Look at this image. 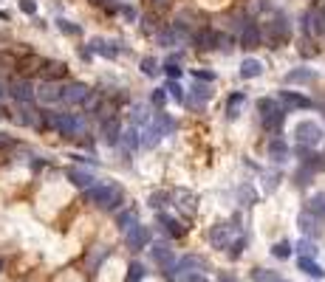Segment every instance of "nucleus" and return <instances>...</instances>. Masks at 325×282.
I'll list each match as a JSON object with an SVG mask.
<instances>
[{
  "instance_id": "nucleus-52",
  "label": "nucleus",
  "mask_w": 325,
  "mask_h": 282,
  "mask_svg": "<svg viewBox=\"0 0 325 282\" xmlns=\"http://www.w3.org/2000/svg\"><path fill=\"white\" fill-rule=\"evenodd\" d=\"M159 3H164V0H159Z\"/></svg>"
},
{
  "instance_id": "nucleus-22",
  "label": "nucleus",
  "mask_w": 325,
  "mask_h": 282,
  "mask_svg": "<svg viewBox=\"0 0 325 282\" xmlns=\"http://www.w3.org/2000/svg\"><path fill=\"white\" fill-rule=\"evenodd\" d=\"M297 265H300V271H303V274H308V276H317V279H322V276H325L322 265H319V262H314L311 257H300V260H297Z\"/></svg>"
},
{
  "instance_id": "nucleus-13",
  "label": "nucleus",
  "mask_w": 325,
  "mask_h": 282,
  "mask_svg": "<svg viewBox=\"0 0 325 282\" xmlns=\"http://www.w3.org/2000/svg\"><path fill=\"white\" fill-rule=\"evenodd\" d=\"M88 51H91V54H99V56H108V59L119 56V48H116V42L105 40V37H94V40H91V45H88Z\"/></svg>"
},
{
  "instance_id": "nucleus-1",
  "label": "nucleus",
  "mask_w": 325,
  "mask_h": 282,
  "mask_svg": "<svg viewBox=\"0 0 325 282\" xmlns=\"http://www.w3.org/2000/svg\"><path fill=\"white\" fill-rule=\"evenodd\" d=\"M175 130V119L170 116V113H156L153 116V121L145 127V147H156L164 135H170Z\"/></svg>"
},
{
  "instance_id": "nucleus-27",
  "label": "nucleus",
  "mask_w": 325,
  "mask_h": 282,
  "mask_svg": "<svg viewBox=\"0 0 325 282\" xmlns=\"http://www.w3.org/2000/svg\"><path fill=\"white\" fill-rule=\"evenodd\" d=\"M280 99H283V102H286L289 107H311V99L300 96V93H291V91H283Z\"/></svg>"
},
{
  "instance_id": "nucleus-40",
  "label": "nucleus",
  "mask_w": 325,
  "mask_h": 282,
  "mask_svg": "<svg viewBox=\"0 0 325 282\" xmlns=\"http://www.w3.org/2000/svg\"><path fill=\"white\" fill-rule=\"evenodd\" d=\"M314 223H317V220H314V215H311V212H303V215H300V229H303L305 234L317 229V226H314Z\"/></svg>"
},
{
  "instance_id": "nucleus-45",
  "label": "nucleus",
  "mask_w": 325,
  "mask_h": 282,
  "mask_svg": "<svg viewBox=\"0 0 325 282\" xmlns=\"http://www.w3.org/2000/svg\"><path fill=\"white\" fill-rule=\"evenodd\" d=\"M297 251L303 254V257H308V254H314L317 248H314V243H308V240H300V243H297Z\"/></svg>"
},
{
  "instance_id": "nucleus-30",
  "label": "nucleus",
  "mask_w": 325,
  "mask_h": 282,
  "mask_svg": "<svg viewBox=\"0 0 325 282\" xmlns=\"http://www.w3.org/2000/svg\"><path fill=\"white\" fill-rule=\"evenodd\" d=\"M272 37H275V42H283L289 37V23L283 20V17H277V20L272 23Z\"/></svg>"
},
{
  "instance_id": "nucleus-46",
  "label": "nucleus",
  "mask_w": 325,
  "mask_h": 282,
  "mask_svg": "<svg viewBox=\"0 0 325 282\" xmlns=\"http://www.w3.org/2000/svg\"><path fill=\"white\" fill-rule=\"evenodd\" d=\"M178 282H210L204 274H187V276H178Z\"/></svg>"
},
{
  "instance_id": "nucleus-32",
  "label": "nucleus",
  "mask_w": 325,
  "mask_h": 282,
  "mask_svg": "<svg viewBox=\"0 0 325 282\" xmlns=\"http://www.w3.org/2000/svg\"><path fill=\"white\" fill-rule=\"evenodd\" d=\"M252 279L254 282H280V276H277V271H269V268H254Z\"/></svg>"
},
{
  "instance_id": "nucleus-39",
  "label": "nucleus",
  "mask_w": 325,
  "mask_h": 282,
  "mask_svg": "<svg viewBox=\"0 0 325 282\" xmlns=\"http://www.w3.org/2000/svg\"><path fill=\"white\" fill-rule=\"evenodd\" d=\"M130 113H133V124H142V121H147V105H133L130 107Z\"/></svg>"
},
{
  "instance_id": "nucleus-49",
  "label": "nucleus",
  "mask_w": 325,
  "mask_h": 282,
  "mask_svg": "<svg viewBox=\"0 0 325 282\" xmlns=\"http://www.w3.org/2000/svg\"><path fill=\"white\" fill-rule=\"evenodd\" d=\"M0 20H9V14H6V12H0Z\"/></svg>"
},
{
  "instance_id": "nucleus-10",
  "label": "nucleus",
  "mask_w": 325,
  "mask_h": 282,
  "mask_svg": "<svg viewBox=\"0 0 325 282\" xmlns=\"http://www.w3.org/2000/svg\"><path fill=\"white\" fill-rule=\"evenodd\" d=\"M102 144H108V147H116L119 141H122V127H119V121L116 119H108V121H102Z\"/></svg>"
},
{
  "instance_id": "nucleus-9",
  "label": "nucleus",
  "mask_w": 325,
  "mask_h": 282,
  "mask_svg": "<svg viewBox=\"0 0 325 282\" xmlns=\"http://www.w3.org/2000/svg\"><path fill=\"white\" fill-rule=\"evenodd\" d=\"M150 254H153V262H156L159 268H164V271L175 268V257H173V251H170V248H167L164 243H153Z\"/></svg>"
},
{
  "instance_id": "nucleus-51",
  "label": "nucleus",
  "mask_w": 325,
  "mask_h": 282,
  "mask_svg": "<svg viewBox=\"0 0 325 282\" xmlns=\"http://www.w3.org/2000/svg\"><path fill=\"white\" fill-rule=\"evenodd\" d=\"M0 265H3V260H0Z\"/></svg>"
},
{
  "instance_id": "nucleus-38",
  "label": "nucleus",
  "mask_w": 325,
  "mask_h": 282,
  "mask_svg": "<svg viewBox=\"0 0 325 282\" xmlns=\"http://www.w3.org/2000/svg\"><path fill=\"white\" fill-rule=\"evenodd\" d=\"M164 74L170 79H178L181 77V68H178V59H175V56H170V59L164 62Z\"/></svg>"
},
{
  "instance_id": "nucleus-2",
  "label": "nucleus",
  "mask_w": 325,
  "mask_h": 282,
  "mask_svg": "<svg viewBox=\"0 0 325 282\" xmlns=\"http://www.w3.org/2000/svg\"><path fill=\"white\" fill-rule=\"evenodd\" d=\"M85 195H88V200L96 203L99 209H116V206L122 203V189L113 186V183H96L94 189H88Z\"/></svg>"
},
{
  "instance_id": "nucleus-17",
  "label": "nucleus",
  "mask_w": 325,
  "mask_h": 282,
  "mask_svg": "<svg viewBox=\"0 0 325 282\" xmlns=\"http://www.w3.org/2000/svg\"><path fill=\"white\" fill-rule=\"evenodd\" d=\"M65 102H71V105H85V102H91V88L88 85H68Z\"/></svg>"
},
{
  "instance_id": "nucleus-41",
  "label": "nucleus",
  "mask_w": 325,
  "mask_h": 282,
  "mask_svg": "<svg viewBox=\"0 0 325 282\" xmlns=\"http://www.w3.org/2000/svg\"><path fill=\"white\" fill-rule=\"evenodd\" d=\"M164 200H170V192H153L150 195V206H156V209H161Z\"/></svg>"
},
{
  "instance_id": "nucleus-18",
  "label": "nucleus",
  "mask_w": 325,
  "mask_h": 282,
  "mask_svg": "<svg viewBox=\"0 0 325 282\" xmlns=\"http://www.w3.org/2000/svg\"><path fill=\"white\" fill-rule=\"evenodd\" d=\"M263 74V62L254 59V56H246L243 62H240V77L243 79H257Z\"/></svg>"
},
{
  "instance_id": "nucleus-24",
  "label": "nucleus",
  "mask_w": 325,
  "mask_h": 282,
  "mask_svg": "<svg viewBox=\"0 0 325 282\" xmlns=\"http://www.w3.org/2000/svg\"><path fill=\"white\" fill-rule=\"evenodd\" d=\"M198 42H201V48H221L226 42V37L218 34V31H204V34L198 37Z\"/></svg>"
},
{
  "instance_id": "nucleus-37",
  "label": "nucleus",
  "mask_w": 325,
  "mask_h": 282,
  "mask_svg": "<svg viewBox=\"0 0 325 282\" xmlns=\"http://www.w3.org/2000/svg\"><path fill=\"white\" fill-rule=\"evenodd\" d=\"M122 141L127 144L130 150L139 147V130H136V127H127V130H122Z\"/></svg>"
},
{
  "instance_id": "nucleus-8",
  "label": "nucleus",
  "mask_w": 325,
  "mask_h": 282,
  "mask_svg": "<svg viewBox=\"0 0 325 282\" xmlns=\"http://www.w3.org/2000/svg\"><path fill=\"white\" fill-rule=\"evenodd\" d=\"M9 93H12V99H15V102H26V105L37 99V88L31 82H26V79L15 82L12 88H9Z\"/></svg>"
},
{
  "instance_id": "nucleus-50",
  "label": "nucleus",
  "mask_w": 325,
  "mask_h": 282,
  "mask_svg": "<svg viewBox=\"0 0 325 282\" xmlns=\"http://www.w3.org/2000/svg\"><path fill=\"white\" fill-rule=\"evenodd\" d=\"M3 93H6V91H3V85H0V99H3Z\"/></svg>"
},
{
  "instance_id": "nucleus-11",
  "label": "nucleus",
  "mask_w": 325,
  "mask_h": 282,
  "mask_svg": "<svg viewBox=\"0 0 325 282\" xmlns=\"http://www.w3.org/2000/svg\"><path fill=\"white\" fill-rule=\"evenodd\" d=\"M187 40V31H184V26H170L167 31H159V45H164V48H170V45H181V42Z\"/></svg>"
},
{
  "instance_id": "nucleus-33",
  "label": "nucleus",
  "mask_w": 325,
  "mask_h": 282,
  "mask_svg": "<svg viewBox=\"0 0 325 282\" xmlns=\"http://www.w3.org/2000/svg\"><path fill=\"white\" fill-rule=\"evenodd\" d=\"M269 153H272V158H275V161H283V158L289 155V147H286L280 138H275L272 144H269Z\"/></svg>"
},
{
  "instance_id": "nucleus-12",
  "label": "nucleus",
  "mask_w": 325,
  "mask_h": 282,
  "mask_svg": "<svg viewBox=\"0 0 325 282\" xmlns=\"http://www.w3.org/2000/svg\"><path fill=\"white\" fill-rule=\"evenodd\" d=\"M147 243H150V229H147V226L139 223L133 232H127V248L142 251V248H147Z\"/></svg>"
},
{
  "instance_id": "nucleus-36",
  "label": "nucleus",
  "mask_w": 325,
  "mask_h": 282,
  "mask_svg": "<svg viewBox=\"0 0 325 282\" xmlns=\"http://www.w3.org/2000/svg\"><path fill=\"white\" fill-rule=\"evenodd\" d=\"M142 276H145V265H142V262H130L127 279H124V282H142Z\"/></svg>"
},
{
  "instance_id": "nucleus-5",
  "label": "nucleus",
  "mask_w": 325,
  "mask_h": 282,
  "mask_svg": "<svg viewBox=\"0 0 325 282\" xmlns=\"http://www.w3.org/2000/svg\"><path fill=\"white\" fill-rule=\"evenodd\" d=\"M257 110H260V121L266 127H277L283 121V107L277 105L275 99H260Z\"/></svg>"
},
{
  "instance_id": "nucleus-48",
  "label": "nucleus",
  "mask_w": 325,
  "mask_h": 282,
  "mask_svg": "<svg viewBox=\"0 0 325 282\" xmlns=\"http://www.w3.org/2000/svg\"><path fill=\"white\" fill-rule=\"evenodd\" d=\"M218 282H238V279H235V276H229V274H221V276H218Z\"/></svg>"
},
{
  "instance_id": "nucleus-42",
  "label": "nucleus",
  "mask_w": 325,
  "mask_h": 282,
  "mask_svg": "<svg viewBox=\"0 0 325 282\" xmlns=\"http://www.w3.org/2000/svg\"><path fill=\"white\" fill-rule=\"evenodd\" d=\"M192 77H195V82H204V85L215 82V74H212V70H195Z\"/></svg>"
},
{
  "instance_id": "nucleus-35",
  "label": "nucleus",
  "mask_w": 325,
  "mask_h": 282,
  "mask_svg": "<svg viewBox=\"0 0 325 282\" xmlns=\"http://www.w3.org/2000/svg\"><path fill=\"white\" fill-rule=\"evenodd\" d=\"M164 88H167V96L173 99V102H184V88H181V85L175 82V79H170V82H167Z\"/></svg>"
},
{
  "instance_id": "nucleus-44",
  "label": "nucleus",
  "mask_w": 325,
  "mask_h": 282,
  "mask_svg": "<svg viewBox=\"0 0 325 282\" xmlns=\"http://www.w3.org/2000/svg\"><path fill=\"white\" fill-rule=\"evenodd\" d=\"M17 6H20L23 14H37V0H20Z\"/></svg>"
},
{
  "instance_id": "nucleus-6",
  "label": "nucleus",
  "mask_w": 325,
  "mask_h": 282,
  "mask_svg": "<svg viewBox=\"0 0 325 282\" xmlns=\"http://www.w3.org/2000/svg\"><path fill=\"white\" fill-rule=\"evenodd\" d=\"M65 175H68V181L74 183V186H77V189H94L96 186V178H94V172H88V169H82V167H68V172H65Z\"/></svg>"
},
{
  "instance_id": "nucleus-47",
  "label": "nucleus",
  "mask_w": 325,
  "mask_h": 282,
  "mask_svg": "<svg viewBox=\"0 0 325 282\" xmlns=\"http://www.w3.org/2000/svg\"><path fill=\"white\" fill-rule=\"evenodd\" d=\"M122 14L127 17V20H133V17H136V9H133V6H122Z\"/></svg>"
},
{
  "instance_id": "nucleus-34",
  "label": "nucleus",
  "mask_w": 325,
  "mask_h": 282,
  "mask_svg": "<svg viewBox=\"0 0 325 282\" xmlns=\"http://www.w3.org/2000/svg\"><path fill=\"white\" fill-rule=\"evenodd\" d=\"M272 254H275L277 260H289V257H291V243H289V240L275 243V246H272Z\"/></svg>"
},
{
  "instance_id": "nucleus-20",
  "label": "nucleus",
  "mask_w": 325,
  "mask_h": 282,
  "mask_svg": "<svg viewBox=\"0 0 325 282\" xmlns=\"http://www.w3.org/2000/svg\"><path fill=\"white\" fill-rule=\"evenodd\" d=\"M210 99H212V88H210V85H204V82H195L192 85V105L195 107L207 105Z\"/></svg>"
},
{
  "instance_id": "nucleus-16",
  "label": "nucleus",
  "mask_w": 325,
  "mask_h": 282,
  "mask_svg": "<svg viewBox=\"0 0 325 282\" xmlns=\"http://www.w3.org/2000/svg\"><path fill=\"white\" fill-rule=\"evenodd\" d=\"M229 240H232V226H226V223L212 226V232H210V243H212L215 248H226V246H229Z\"/></svg>"
},
{
  "instance_id": "nucleus-3",
  "label": "nucleus",
  "mask_w": 325,
  "mask_h": 282,
  "mask_svg": "<svg viewBox=\"0 0 325 282\" xmlns=\"http://www.w3.org/2000/svg\"><path fill=\"white\" fill-rule=\"evenodd\" d=\"M322 127L317 124V121L311 119H303L294 124V141L300 144V147H317L319 141H322Z\"/></svg>"
},
{
  "instance_id": "nucleus-25",
  "label": "nucleus",
  "mask_w": 325,
  "mask_h": 282,
  "mask_svg": "<svg viewBox=\"0 0 325 282\" xmlns=\"http://www.w3.org/2000/svg\"><path fill=\"white\" fill-rule=\"evenodd\" d=\"M243 105H246V93H232L229 102H226V116H229V119H238Z\"/></svg>"
},
{
  "instance_id": "nucleus-31",
  "label": "nucleus",
  "mask_w": 325,
  "mask_h": 282,
  "mask_svg": "<svg viewBox=\"0 0 325 282\" xmlns=\"http://www.w3.org/2000/svg\"><path fill=\"white\" fill-rule=\"evenodd\" d=\"M57 28L62 31V34H68V37H77V34H82V28L77 26V23H71V20H65V17H57Z\"/></svg>"
},
{
  "instance_id": "nucleus-7",
  "label": "nucleus",
  "mask_w": 325,
  "mask_h": 282,
  "mask_svg": "<svg viewBox=\"0 0 325 282\" xmlns=\"http://www.w3.org/2000/svg\"><path fill=\"white\" fill-rule=\"evenodd\" d=\"M207 265V262L201 260V257H195V254H187V257H181L178 262H175V276H187V274H198L201 268Z\"/></svg>"
},
{
  "instance_id": "nucleus-4",
  "label": "nucleus",
  "mask_w": 325,
  "mask_h": 282,
  "mask_svg": "<svg viewBox=\"0 0 325 282\" xmlns=\"http://www.w3.org/2000/svg\"><path fill=\"white\" fill-rule=\"evenodd\" d=\"M51 127H57L62 135H82L85 133V119L82 116H77V113H62V116H51L48 119Z\"/></svg>"
},
{
  "instance_id": "nucleus-43",
  "label": "nucleus",
  "mask_w": 325,
  "mask_h": 282,
  "mask_svg": "<svg viewBox=\"0 0 325 282\" xmlns=\"http://www.w3.org/2000/svg\"><path fill=\"white\" fill-rule=\"evenodd\" d=\"M167 99H170V96H167V88H156V91H153V105H159V107H161Z\"/></svg>"
},
{
  "instance_id": "nucleus-15",
  "label": "nucleus",
  "mask_w": 325,
  "mask_h": 282,
  "mask_svg": "<svg viewBox=\"0 0 325 282\" xmlns=\"http://www.w3.org/2000/svg\"><path fill=\"white\" fill-rule=\"evenodd\" d=\"M305 31L308 34H317V37L325 34V12L322 9H314V12L305 14Z\"/></svg>"
},
{
  "instance_id": "nucleus-21",
  "label": "nucleus",
  "mask_w": 325,
  "mask_h": 282,
  "mask_svg": "<svg viewBox=\"0 0 325 282\" xmlns=\"http://www.w3.org/2000/svg\"><path fill=\"white\" fill-rule=\"evenodd\" d=\"M116 226H119V229H122L124 234H127V232H133V229H136V226H139L136 212H133V209H124V212H119V218H116Z\"/></svg>"
},
{
  "instance_id": "nucleus-19",
  "label": "nucleus",
  "mask_w": 325,
  "mask_h": 282,
  "mask_svg": "<svg viewBox=\"0 0 325 282\" xmlns=\"http://www.w3.org/2000/svg\"><path fill=\"white\" fill-rule=\"evenodd\" d=\"M317 79V74L311 68H294L286 74V85H303V82H314Z\"/></svg>"
},
{
  "instance_id": "nucleus-29",
  "label": "nucleus",
  "mask_w": 325,
  "mask_h": 282,
  "mask_svg": "<svg viewBox=\"0 0 325 282\" xmlns=\"http://www.w3.org/2000/svg\"><path fill=\"white\" fill-rule=\"evenodd\" d=\"M308 212H311V215H317V218H322V215H325V192H317V195H311Z\"/></svg>"
},
{
  "instance_id": "nucleus-23",
  "label": "nucleus",
  "mask_w": 325,
  "mask_h": 282,
  "mask_svg": "<svg viewBox=\"0 0 325 282\" xmlns=\"http://www.w3.org/2000/svg\"><path fill=\"white\" fill-rule=\"evenodd\" d=\"M159 226H164V232H167V234H173V237H181V234L187 232V229H184V226H181L178 220L170 218V215H164V212L159 215Z\"/></svg>"
},
{
  "instance_id": "nucleus-28",
  "label": "nucleus",
  "mask_w": 325,
  "mask_h": 282,
  "mask_svg": "<svg viewBox=\"0 0 325 282\" xmlns=\"http://www.w3.org/2000/svg\"><path fill=\"white\" fill-rule=\"evenodd\" d=\"M139 68H142V74H145V77H159V74H161L159 59H156V56H145V59L139 62Z\"/></svg>"
},
{
  "instance_id": "nucleus-26",
  "label": "nucleus",
  "mask_w": 325,
  "mask_h": 282,
  "mask_svg": "<svg viewBox=\"0 0 325 282\" xmlns=\"http://www.w3.org/2000/svg\"><path fill=\"white\" fill-rule=\"evenodd\" d=\"M240 42H243V48H257L260 45V28L257 26H246L243 34H240Z\"/></svg>"
},
{
  "instance_id": "nucleus-14",
  "label": "nucleus",
  "mask_w": 325,
  "mask_h": 282,
  "mask_svg": "<svg viewBox=\"0 0 325 282\" xmlns=\"http://www.w3.org/2000/svg\"><path fill=\"white\" fill-rule=\"evenodd\" d=\"M65 91H68V88L48 82V85H43V88L37 91V96H40V102H48V105H54V102H65Z\"/></svg>"
}]
</instances>
